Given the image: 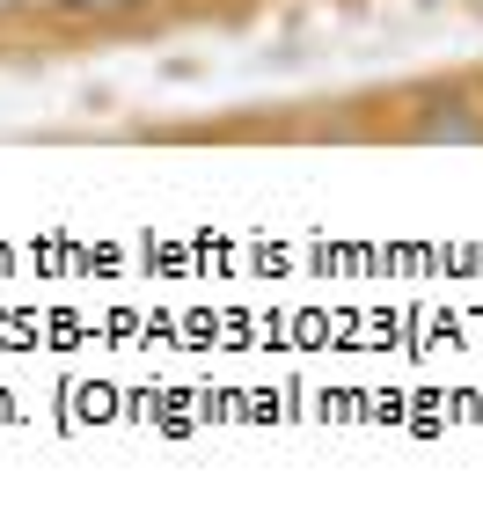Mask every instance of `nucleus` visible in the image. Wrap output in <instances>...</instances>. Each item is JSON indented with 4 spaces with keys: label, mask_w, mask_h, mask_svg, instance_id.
Segmentation results:
<instances>
[{
    "label": "nucleus",
    "mask_w": 483,
    "mask_h": 512,
    "mask_svg": "<svg viewBox=\"0 0 483 512\" xmlns=\"http://www.w3.org/2000/svg\"><path fill=\"white\" fill-rule=\"evenodd\" d=\"M476 132H483L476 118H425L418 125V139H476Z\"/></svg>",
    "instance_id": "1"
},
{
    "label": "nucleus",
    "mask_w": 483,
    "mask_h": 512,
    "mask_svg": "<svg viewBox=\"0 0 483 512\" xmlns=\"http://www.w3.org/2000/svg\"><path fill=\"white\" fill-rule=\"evenodd\" d=\"M59 15H118V8H132V0H52Z\"/></svg>",
    "instance_id": "2"
},
{
    "label": "nucleus",
    "mask_w": 483,
    "mask_h": 512,
    "mask_svg": "<svg viewBox=\"0 0 483 512\" xmlns=\"http://www.w3.org/2000/svg\"><path fill=\"white\" fill-rule=\"evenodd\" d=\"M8 8H22V0H0V15H8Z\"/></svg>",
    "instance_id": "3"
}]
</instances>
